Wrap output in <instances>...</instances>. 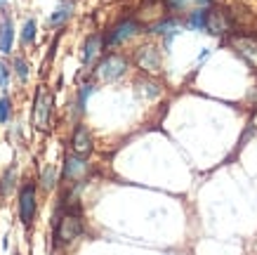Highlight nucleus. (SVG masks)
<instances>
[{
  "label": "nucleus",
  "mask_w": 257,
  "mask_h": 255,
  "mask_svg": "<svg viewBox=\"0 0 257 255\" xmlns=\"http://www.w3.org/2000/svg\"><path fill=\"white\" fill-rule=\"evenodd\" d=\"M0 3H5V0H0Z\"/></svg>",
  "instance_id": "obj_24"
},
{
  "label": "nucleus",
  "mask_w": 257,
  "mask_h": 255,
  "mask_svg": "<svg viewBox=\"0 0 257 255\" xmlns=\"http://www.w3.org/2000/svg\"><path fill=\"white\" fill-rule=\"evenodd\" d=\"M90 93H92V85H85V88H83V90H80V100H78L80 109L85 107V102H87V97H90Z\"/></svg>",
  "instance_id": "obj_21"
},
{
  "label": "nucleus",
  "mask_w": 257,
  "mask_h": 255,
  "mask_svg": "<svg viewBox=\"0 0 257 255\" xmlns=\"http://www.w3.org/2000/svg\"><path fill=\"white\" fill-rule=\"evenodd\" d=\"M71 12H73V0H62V3L57 5L55 15L50 17V24H52V26H62L71 17Z\"/></svg>",
  "instance_id": "obj_12"
},
{
  "label": "nucleus",
  "mask_w": 257,
  "mask_h": 255,
  "mask_svg": "<svg viewBox=\"0 0 257 255\" xmlns=\"http://www.w3.org/2000/svg\"><path fill=\"white\" fill-rule=\"evenodd\" d=\"M5 88H8V66L0 64V90H5Z\"/></svg>",
  "instance_id": "obj_22"
},
{
  "label": "nucleus",
  "mask_w": 257,
  "mask_h": 255,
  "mask_svg": "<svg viewBox=\"0 0 257 255\" xmlns=\"http://www.w3.org/2000/svg\"><path fill=\"white\" fill-rule=\"evenodd\" d=\"M12 38H15V29H12V19L3 17L0 19V52L8 54L12 50Z\"/></svg>",
  "instance_id": "obj_11"
},
{
  "label": "nucleus",
  "mask_w": 257,
  "mask_h": 255,
  "mask_svg": "<svg viewBox=\"0 0 257 255\" xmlns=\"http://www.w3.org/2000/svg\"><path fill=\"white\" fill-rule=\"evenodd\" d=\"M137 62H140V66L144 71H158L161 69V54H158V50L156 47H142L140 50V54H137Z\"/></svg>",
  "instance_id": "obj_9"
},
{
  "label": "nucleus",
  "mask_w": 257,
  "mask_h": 255,
  "mask_svg": "<svg viewBox=\"0 0 257 255\" xmlns=\"http://www.w3.org/2000/svg\"><path fill=\"white\" fill-rule=\"evenodd\" d=\"M87 173V163L80 158V156H69L66 158V165H64V178L76 182V180H83Z\"/></svg>",
  "instance_id": "obj_8"
},
{
  "label": "nucleus",
  "mask_w": 257,
  "mask_h": 255,
  "mask_svg": "<svg viewBox=\"0 0 257 255\" xmlns=\"http://www.w3.org/2000/svg\"><path fill=\"white\" fill-rule=\"evenodd\" d=\"M73 151H76V156H87L90 151H92V137H90V132L83 128V125H78L76 128V132H73Z\"/></svg>",
  "instance_id": "obj_10"
},
{
  "label": "nucleus",
  "mask_w": 257,
  "mask_h": 255,
  "mask_svg": "<svg viewBox=\"0 0 257 255\" xmlns=\"http://www.w3.org/2000/svg\"><path fill=\"white\" fill-rule=\"evenodd\" d=\"M205 29H208L212 36H224V33L231 31V22H229L226 12H222V10H210V12H205Z\"/></svg>",
  "instance_id": "obj_5"
},
{
  "label": "nucleus",
  "mask_w": 257,
  "mask_h": 255,
  "mask_svg": "<svg viewBox=\"0 0 257 255\" xmlns=\"http://www.w3.org/2000/svg\"><path fill=\"white\" fill-rule=\"evenodd\" d=\"M33 38H36V22H33V19H29V22L24 24V33H22V40H24V43H31Z\"/></svg>",
  "instance_id": "obj_15"
},
{
  "label": "nucleus",
  "mask_w": 257,
  "mask_h": 255,
  "mask_svg": "<svg viewBox=\"0 0 257 255\" xmlns=\"http://www.w3.org/2000/svg\"><path fill=\"white\" fill-rule=\"evenodd\" d=\"M15 69H17V76L22 78V80H26V78H29V66H26V62H24L22 57H19V59H15Z\"/></svg>",
  "instance_id": "obj_18"
},
{
  "label": "nucleus",
  "mask_w": 257,
  "mask_h": 255,
  "mask_svg": "<svg viewBox=\"0 0 257 255\" xmlns=\"http://www.w3.org/2000/svg\"><path fill=\"white\" fill-rule=\"evenodd\" d=\"M189 26H191V29H205V12H203V10H196L194 15L189 17Z\"/></svg>",
  "instance_id": "obj_14"
},
{
  "label": "nucleus",
  "mask_w": 257,
  "mask_h": 255,
  "mask_svg": "<svg viewBox=\"0 0 257 255\" xmlns=\"http://www.w3.org/2000/svg\"><path fill=\"white\" fill-rule=\"evenodd\" d=\"M99 47H101V36H90L85 43V52H83V59H85V64H90L99 54Z\"/></svg>",
  "instance_id": "obj_13"
},
{
  "label": "nucleus",
  "mask_w": 257,
  "mask_h": 255,
  "mask_svg": "<svg viewBox=\"0 0 257 255\" xmlns=\"http://www.w3.org/2000/svg\"><path fill=\"white\" fill-rule=\"evenodd\" d=\"M36 215V187L26 185L19 194V217L24 224H31Z\"/></svg>",
  "instance_id": "obj_4"
},
{
  "label": "nucleus",
  "mask_w": 257,
  "mask_h": 255,
  "mask_svg": "<svg viewBox=\"0 0 257 255\" xmlns=\"http://www.w3.org/2000/svg\"><path fill=\"white\" fill-rule=\"evenodd\" d=\"M12 180H15V170H8V173H5V180H3V194H8L10 189H12V185H15Z\"/></svg>",
  "instance_id": "obj_20"
},
{
  "label": "nucleus",
  "mask_w": 257,
  "mask_h": 255,
  "mask_svg": "<svg viewBox=\"0 0 257 255\" xmlns=\"http://www.w3.org/2000/svg\"><path fill=\"white\" fill-rule=\"evenodd\" d=\"M50 116H52V95L45 85H40L38 93H36V102H33V125L38 130H47Z\"/></svg>",
  "instance_id": "obj_1"
},
{
  "label": "nucleus",
  "mask_w": 257,
  "mask_h": 255,
  "mask_svg": "<svg viewBox=\"0 0 257 255\" xmlns=\"http://www.w3.org/2000/svg\"><path fill=\"white\" fill-rule=\"evenodd\" d=\"M52 185H55V168H47L45 173H43V187L50 189Z\"/></svg>",
  "instance_id": "obj_19"
},
{
  "label": "nucleus",
  "mask_w": 257,
  "mask_h": 255,
  "mask_svg": "<svg viewBox=\"0 0 257 255\" xmlns=\"http://www.w3.org/2000/svg\"><path fill=\"white\" fill-rule=\"evenodd\" d=\"M234 47L238 50L243 59H248L252 66H257V38H248V36H238V38L231 40Z\"/></svg>",
  "instance_id": "obj_7"
},
{
  "label": "nucleus",
  "mask_w": 257,
  "mask_h": 255,
  "mask_svg": "<svg viewBox=\"0 0 257 255\" xmlns=\"http://www.w3.org/2000/svg\"><path fill=\"white\" fill-rule=\"evenodd\" d=\"M10 121V100L3 97L0 100V123H8Z\"/></svg>",
  "instance_id": "obj_17"
},
{
  "label": "nucleus",
  "mask_w": 257,
  "mask_h": 255,
  "mask_svg": "<svg viewBox=\"0 0 257 255\" xmlns=\"http://www.w3.org/2000/svg\"><path fill=\"white\" fill-rule=\"evenodd\" d=\"M170 29H175V22H163L156 26V33H168Z\"/></svg>",
  "instance_id": "obj_23"
},
{
  "label": "nucleus",
  "mask_w": 257,
  "mask_h": 255,
  "mask_svg": "<svg viewBox=\"0 0 257 255\" xmlns=\"http://www.w3.org/2000/svg\"><path fill=\"white\" fill-rule=\"evenodd\" d=\"M83 234V220L76 213H66L57 224V241L62 243H71Z\"/></svg>",
  "instance_id": "obj_2"
},
{
  "label": "nucleus",
  "mask_w": 257,
  "mask_h": 255,
  "mask_svg": "<svg viewBox=\"0 0 257 255\" xmlns=\"http://www.w3.org/2000/svg\"><path fill=\"white\" fill-rule=\"evenodd\" d=\"M137 22H120L118 26H113V31L109 33V38H106V45H118V43H123V40L133 38L135 33H137Z\"/></svg>",
  "instance_id": "obj_6"
},
{
  "label": "nucleus",
  "mask_w": 257,
  "mask_h": 255,
  "mask_svg": "<svg viewBox=\"0 0 257 255\" xmlns=\"http://www.w3.org/2000/svg\"><path fill=\"white\" fill-rule=\"evenodd\" d=\"M127 69V62H125V57L120 54H109V57H104L97 66V78L99 80H116L120 78Z\"/></svg>",
  "instance_id": "obj_3"
},
{
  "label": "nucleus",
  "mask_w": 257,
  "mask_h": 255,
  "mask_svg": "<svg viewBox=\"0 0 257 255\" xmlns=\"http://www.w3.org/2000/svg\"><path fill=\"white\" fill-rule=\"evenodd\" d=\"M191 3H194V5H208L210 0H168L170 8H187V5H191Z\"/></svg>",
  "instance_id": "obj_16"
}]
</instances>
